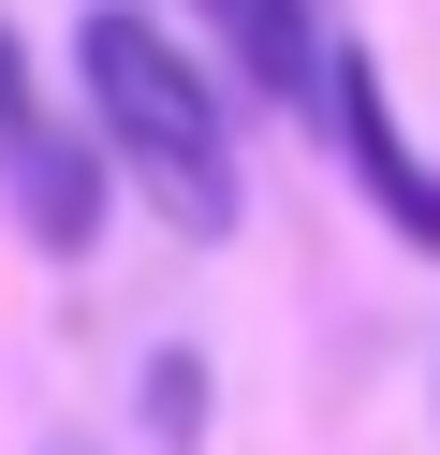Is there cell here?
<instances>
[{"mask_svg": "<svg viewBox=\"0 0 440 455\" xmlns=\"http://www.w3.org/2000/svg\"><path fill=\"white\" fill-rule=\"evenodd\" d=\"M74 89H88V148H103L117 191H147L162 206V235L220 250L235 235V118H220V74L191 60V44L147 15V0H88L74 30Z\"/></svg>", "mask_w": 440, "mask_h": 455, "instance_id": "6da1fadb", "label": "cell"}, {"mask_svg": "<svg viewBox=\"0 0 440 455\" xmlns=\"http://www.w3.org/2000/svg\"><path fill=\"white\" fill-rule=\"evenodd\" d=\"M0 191H15V220H29V250H44V265L103 250L117 177H103V148H88V118H59V103H44V74H29L15 30H0Z\"/></svg>", "mask_w": 440, "mask_h": 455, "instance_id": "7a4b0ae2", "label": "cell"}, {"mask_svg": "<svg viewBox=\"0 0 440 455\" xmlns=\"http://www.w3.org/2000/svg\"><path fill=\"white\" fill-rule=\"evenodd\" d=\"M308 132L352 162V191H367V206L440 265V177H426V148L396 132V103H381V60H367V44H323V103H308Z\"/></svg>", "mask_w": 440, "mask_h": 455, "instance_id": "3957f363", "label": "cell"}, {"mask_svg": "<svg viewBox=\"0 0 440 455\" xmlns=\"http://www.w3.org/2000/svg\"><path fill=\"white\" fill-rule=\"evenodd\" d=\"M191 30L250 103H293V118L323 103V0H191Z\"/></svg>", "mask_w": 440, "mask_h": 455, "instance_id": "277c9868", "label": "cell"}, {"mask_svg": "<svg viewBox=\"0 0 440 455\" xmlns=\"http://www.w3.org/2000/svg\"><path fill=\"white\" fill-rule=\"evenodd\" d=\"M191 426H205V353H147V441L191 455Z\"/></svg>", "mask_w": 440, "mask_h": 455, "instance_id": "5b68a950", "label": "cell"}]
</instances>
